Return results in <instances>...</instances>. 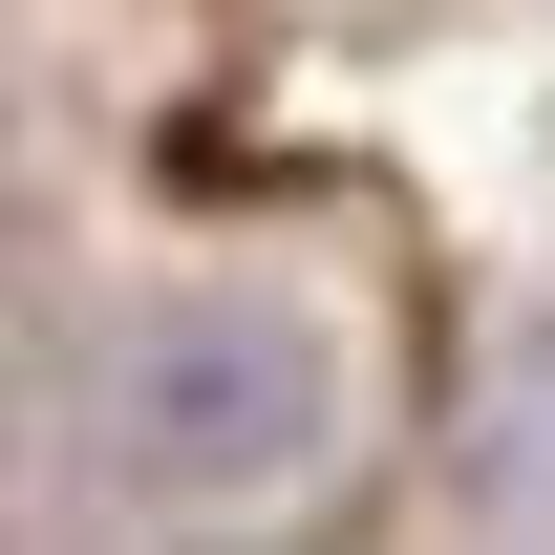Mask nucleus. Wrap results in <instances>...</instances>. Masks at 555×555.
I'll use <instances>...</instances> for the list:
<instances>
[{
  "label": "nucleus",
  "mask_w": 555,
  "mask_h": 555,
  "mask_svg": "<svg viewBox=\"0 0 555 555\" xmlns=\"http://www.w3.org/2000/svg\"><path fill=\"white\" fill-rule=\"evenodd\" d=\"M321 427H343V385L278 299H171L107 343V470L129 491H278Z\"/></svg>",
  "instance_id": "1"
},
{
  "label": "nucleus",
  "mask_w": 555,
  "mask_h": 555,
  "mask_svg": "<svg viewBox=\"0 0 555 555\" xmlns=\"http://www.w3.org/2000/svg\"><path fill=\"white\" fill-rule=\"evenodd\" d=\"M491 491H555V299L491 343Z\"/></svg>",
  "instance_id": "2"
}]
</instances>
